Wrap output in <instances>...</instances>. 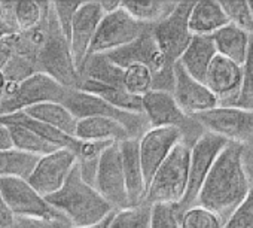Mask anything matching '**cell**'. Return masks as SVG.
<instances>
[{"mask_svg":"<svg viewBox=\"0 0 253 228\" xmlns=\"http://www.w3.org/2000/svg\"><path fill=\"white\" fill-rule=\"evenodd\" d=\"M244 164V143L229 142L207 176L197 204L210 209L226 221L252 191Z\"/></svg>","mask_w":253,"mask_h":228,"instance_id":"1","label":"cell"},{"mask_svg":"<svg viewBox=\"0 0 253 228\" xmlns=\"http://www.w3.org/2000/svg\"><path fill=\"white\" fill-rule=\"evenodd\" d=\"M45 198L70 221L73 228L95 225L115 212L112 204L106 201L97 188L84 181L78 164L72 170L64 186Z\"/></svg>","mask_w":253,"mask_h":228,"instance_id":"2","label":"cell"},{"mask_svg":"<svg viewBox=\"0 0 253 228\" xmlns=\"http://www.w3.org/2000/svg\"><path fill=\"white\" fill-rule=\"evenodd\" d=\"M189 158L191 146L185 142L179 143L148 183L145 203L151 206L180 204L189 183Z\"/></svg>","mask_w":253,"mask_h":228,"instance_id":"3","label":"cell"},{"mask_svg":"<svg viewBox=\"0 0 253 228\" xmlns=\"http://www.w3.org/2000/svg\"><path fill=\"white\" fill-rule=\"evenodd\" d=\"M67 88L43 72H36L21 82H8L0 92V115L23 112L42 103H63Z\"/></svg>","mask_w":253,"mask_h":228,"instance_id":"4","label":"cell"},{"mask_svg":"<svg viewBox=\"0 0 253 228\" xmlns=\"http://www.w3.org/2000/svg\"><path fill=\"white\" fill-rule=\"evenodd\" d=\"M38 67L39 72L49 75L67 90L79 88L81 75L75 64L70 44L60 30V26L55 20L52 2L48 20V36L38 51Z\"/></svg>","mask_w":253,"mask_h":228,"instance_id":"5","label":"cell"},{"mask_svg":"<svg viewBox=\"0 0 253 228\" xmlns=\"http://www.w3.org/2000/svg\"><path fill=\"white\" fill-rule=\"evenodd\" d=\"M143 115L151 129L176 127L183 133V142L189 146L204 133V129L194 117L182 110L171 91L152 90L142 97Z\"/></svg>","mask_w":253,"mask_h":228,"instance_id":"6","label":"cell"},{"mask_svg":"<svg viewBox=\"0 0 253 228\" xmlns=\"http://www.w3.org/2000/svg\"><path fill=\"white\" fill-rule=\"evenodd\" d=\"M63 104L73 113V117L79 120L91 118V117H106L113 118L124 124L133 137L140 139L151 127L148 124V120L145 115H139V113H130L121 110L101 97L82 91L79 88L67 90V94L63 100Z\"/></svg>","mask_w":253,"mask_h":228,"instance_id":"7","label":"cell"},{"mask_svg":"<svg viewBox=\"0 0 253 228\" xmlns=\"http://www.w3.org/2000/svg\"><path fill=\"white\" fill-rule=\"evenodd\" d=\"M229 140L225 137L204 132L195 143L191 146V158H189V183L188 191L180 204L176 206V209L183 212L185 209L195 206L198 195L201 192V188L210 175L217 157L222 154V151L226 148Z\"/></svg>","mask_w":253,"mask_h":228,"instance_id":"8","label":"cell"},{"mask_svg":"<svg viewBox=\"0 0 253 228\" xmlns=\"http://www.w3.org/2000/svg\"><path fill=\"white\" fill-rule=\"evenodd\" d=\"M194 118L204 132L219 135L229 142L244 145L253 142V110L219 104Z\"/></svg>","mask_w":253,"mask_h":228,"instance_id":"9","label":"cell"},{"mask_svg":"<svg viewBox=\"0 0 253 228\" xmlns=\"http://www.w3.org/2000/svg\"><path fill=\"white\" fill-rule=\"evenodd\" d=\"M146 29V24L134 20L121 6L118 11L103 17L88 57L94 54H109L130 45L137 41Z\"/></svg>","mask_w":253,"mask_h":228,"instance_id":"10","label":"cell"},{"mask_svg":"<svg viewBox=\"0 0 253 228\" xmlns=\"http://www.w3.org/2000/svg\"><path fill=\"white\" fill-rule=\"evenodd\" d=\"M0 192L15 218L54 219L64 216L54 209L46 198L29 183L27 179L2 178L0 179Z\"/></svg>","mask_w":253,"mask_h":228,"instance_id":"11","label":"cell"},{"mask_svg":"<svg viewBox=\"0 0 253 228\" xmlns=\"http://www.w3.org/2000/svg\"><path fill=\"white\" fill-rule=\"evenodd\" d=\"M192 6L194 2H177V6L166 20L152 26L154 36L171 66L179 61L194 38L188 26Z\"/></svg>","mask_w":253,"mask_h":228,"instance_id":"12","label":"cell"},{"mask_svg":"<svg viewBox=\"0 0 253 228\" xmlns=\"http://www.w3.org/2000/svg\"><path fill=\"white\" fill-rule=\"evenodd\" d=\"M94 186L112 204L115 210L130 207L125 178L122 172V158L119 143L109 145L100 157Z\"/></svg>","mask_w":253,"mask_h":228,"instance_id":"13","label":"cell"},{"mask_svg":"<svg viewBox=\"0 0 253 228\" xmlns=\"http://www.w3.org/2000/svg\"><path fill=\"white\" fill-rule=\"evenodd\" d=\"M76 164V152L69 148H60L52 154L41 157L27 181L39 194L48 197L64 186Z\"/></svg>","mask_w":253,"mask_h":228,"instance_id":"14","label":"cell"},{"mask_svg":"<svg viewBox=\"0 0 253 228\" xmlns=\"http://www.w3.org/2000/svg\"><path fill=\"white\" fill-rule=\"evenodd\" d=\"M182 142L183 133L176 127L149 129L139 139L140 158L148 183L158 172V169L170 157V154L176 149V146Z\"/></svg>","mask_w":253,"mask_h":228,"instance_id":"15","label":"cell"},{"mask_svg":"<svg viewBox=\"0 0 253 228\" xmlns=\"http://www.w3.org/2000/svg\"><path fill=\"white\" fill-rule=\"evenodd\" d=\"M171 92L182 110L189 117H197L220 104L209 87L186 73L179 63L174 64V85Z\"/></svg>","mask_w":253,"mask_h":228,"instance_id":"16","label":"cell"},{"mask_svg":"<svg viewBox=\"0 0 253 228\" xmlns=\"http://www.w3.org/2000/svg\"><path fill=\"white\" fill-rule=\"evenodd\" d=\"M103 17L104 12L100 6V2H94V0L92 2H82L81 8L76 12L69 44L78 72H81L84 63L88 58L89 48L92 45Z\"/></svg>","mask_w":253,"mask_h":228,"instance_id":"17","label":"cell"},{"mask_svg":"<svg viewBox=\"0 0 253 228\" xmlns=\"http://www.w3.org/2000/svg\"><path fill=\"white\" fill-rule=\"evenodd\" d=\"M204 84L217 97L222 106H229L238 95L243 84V66L222 55H216Z\"/></svg>","mask_w":253,"mask_h":228,"instance_id":"18","label":"cell"},{"mask_svg":"<svg viewBox=\"0 0 253 228\" xmlns=\"http://www.w3.org/2000/svg\"><path fill=\"white\" fill-rule=\"evenodd\" d=\"M122 172L125 178V186L131 206H139L145 203L148 182L143 172V164L140 158L139 139L130 137L119 142Z\"/></svg>","mask_w":253,"mask_h":228,"instance_id":"19","label":"cell"},{"mask_svg":"<svg viewBox=\"0 0 253 228\" xmlns=\"http://www.w3.org/2000/svg\"><path fill=\"white\" fill-rule=\"evenodd\" d=\"M75 137L84 142H115L119 143L125 139L133 137L124 124L113 118L91 117L79 120L76 126ZM136 139V137H134Z\"/></svg>","mask_w":253,"mask_h":228,"instance_id":"20","label":"cell"},{"mask_svg":"<svg viewBox=\"0 0 253 228\" xmlns=\"http://www.w3.org/2000/svg\"><path fill=\"white\" fill-rule=\"evenodd\" d=\"M226 24H229V20L220 2H217V0H200V2H194L188 21L192 36L211 38L216 32H219Z\"/></svg>","mask_w":253,"mask_h":228,"instance_id":"21","label":"cell"},{"mask_svg":"<svg viewBox=\"0 0 253 228\" xmlns=\"http://www.w3.org/2000/svg\"><path fill=\"white\" fill-rule=\"evenodd\" d=\"M252 35L231 23L211 36L217 55L235 61L240 66H244L247 61L252 48Z\"/></svg>","mask_w":253,"mask_h":228,"instance_id":"22","label":"cell"},{"mask_svg":"<svg viewBox=\"0 0 253 228\" xmlns=\"http://www.w3.org/2000/svg\"><path fill=\"white\" fill-rule=\"evenodd\" d=\"M217 55L211 38L207 36H194L189 46L185 49L179 58V64L197 81L204 82L207 72Z\"/></svg>","mask_w":253,"mask_h":228,"instance_id":"23","label":"cell"},{"mask_svg":"<svg viewBox=\"0 0 253 228\" xmlns=\"http://www.w3.org/2000/svg\"><path fill=\"white\" fill-rule=\"evenodd\" d=\"M0 123L6 126H20V127L29 129L30 132L39 135L41 137H43L46 142L52 143L57 148H69L76 152V148L79 143L76 137H72L39 120L29 117L26 112H17V113H11V115H0Z\"/></svg>","mask_w":253,"mask_h":228,"instance_id":"24","label":"cell"},{"mask_svg":"<svg viewBox=\"0 0 253 228\" xmlns=\"http://www.w3.org/2000/svg\"><path fill=\"white\" fill-rule=\"evenodd\" d=\"M79 90L95 94L121 110L143 115L142 97L130 94L122 85H104L91 79H82L79 84Z\"/></svg>","mask_w":253,"mask_h":228,"instance_id":"25","label":"cell"},{"mask_svg":"<svg viewBox=\"0 0 253 228\" xmlns=\"http://www.w3.org/2000/svg\"><path fill=\"white\" fill-rule=\"evenodd\" d=\"M29 117L39 120L72 137H75L78 120L73 117V113L63 104V103H42L26 110Z\"/></svg>","mask_w":253,"mask_h":228,"instance_id":"26","label":"cell"},{"mask_svg":"<svg viewBox=\"0 0 253 228\" xmlns=\"http://www.w3.org/2000/svg\"><path fill=\"white\" fill-rule=\"evenodd\" d=\"M177 6L173 0H122V8L134 20L146 26H155L166 20Z\"/></svg>","mask_w":253,"mask_h":228,"instance_id":"27","label":"cell"},{"mask_svg":"<svg viewBox=\"0 0 253 228\" xmlns=\"http://www.w3.org/2000/svg\"><path fill=\"white\" fill-rule=\"evenodd\" d=\"M122 73L124 69L115 64L106 54L89 55L79 72L81 81L91 79L104 85H122Z\"/></svg>","mask_w":253,"mask_h":228,"instance_id":"28","label":"cell"},{"mask_svg":"<svg viewBox=\"0 0 253 228\" xmlns=\"http://www.w3.org/2000/svg\"><path fill=\"white\" fill-rule=\"evenodd\" d=\"M39 160L41 157L33 154H26L18 149L0 151V179L2 178L29 179Z\"/></svg>","mask_w":253,"mask_h":228,"instance_id":"29","label":"cell"},{"mask_svg":"<svg viewBox=\"0 0 253 228\" xmlns=\"http://www.w3.org/2000/svg\"><path fill=\"white\" fill-rule=\"evenodd\" d=\"M122 85L133 95L143 97L152 90H155V73L154 70L142 63L130 64L124 69Z\"/></svg>","mask_w":253,"mask_h":228,"instance_id":"30","label":"cell"},{"mask_svg":"<svg viewBox=\"0 0 253 228\" xmlns=\"http://www.w3.org/2000/svg\"><path fill=\"white\" fill-rule=\"evenodd\" d=\"M8 127H9V132L12 136L14 149H18L26 154H33L38 157H43V155L52 154L57 149H60V148L54 146L52 143L46 142L39 135L30 132L29 129L20 127V126H8Z\"/></svg>","mask_w":253,"mask_h":228,"instance_id":"31","label":"cell"},{"mask_svg":"<svg viewBox=\"0 0 253 228\" xmlns=\"http://www.w3.org/2000/svg\"><path fill=\"white\" fill-rule=\"evenodd\" d=\"M151 210L148 203L115 210L107 228H151Z\"/></svg>","mask_w":253,"mask_h":228,"instance_id":"32","label":"cell"},{"mask_svg":"<svg viewBox=\"0 0 253 228\" xmlns=\"http://www.w3.org/2000/svg\"><path fill=\"white\" fill-rule=\"evenodd\" d=\"M225 221L210 209L200 204L191 206L180 212L182 228H223Z\"/></svg>","mask_w":253,"mask_h":228,"instance_id":"33","label":"cell"},{"mask_svg":"<svg viewBox=\"0 0 253 228\" xmlns=\"http://www.w3.org/2000/svg\"><path fill=\"white\" fill-rule=\"evenodd\" d=\"M48 2H18L17 8V20H18V32L27 33L39 27L43 21L46 12Z\"/></svg>","mask_w":253,"mask_h":228,"instance_id":"34","label":"cell"},{"mask_svg":"<svg viewBox=\"0 0 253 228\" xmlns=\"http://www.w3.org/2000/svg\"><path fill=\"white\" fill-rule=\"evenodd\" d=\"M220 3L223 6V11L229 23L246 30L249 35L253 36V15L249 2H244V0H237V2L228 0V2H220Z\"/></svg>","mask_w":253,"mask_h":228,"instance_id":"35","label":"cell"},{"mask_svg":"<svg viewBox=\"0 0 253 228\" xmlns=\"http://www.w3.org/2000/svg\"><path fill=\"white\" fill-rule=\"evenodd\" d=\"M229 106H237V107L253 110V39H252L250 54L247 57V61L243 66L241 90H240L237 98Z\"/></svg>","mask_w":253,"mask_h":228,"instance_id":"36","label":"cell"},{"mask_svg":"<svg viewBox=\"0 0 253 228\" xmlns=\"http://www.w3.org/2000/svg\"><path fill=\"white\" fill-rule=\"evenodd\" d=\"M151 228H182L180 213L174 204H154L151 210Z\"/></svg>","mask_w":253,"mask_h":228,"instance_id":"37","label":"cell"},{"mask_svg":"<svg viewBox=\"0 0 253 228\" xmlns=\"http://www.w3.org/2000/svg\"><path fill=\"white\" fill-rule=\"evenodd\" d=\"M82 2H52V9H54V15L55 20L60 26V30L63 32V35L66 36V39H70V32H72V26L76 17L78 9L81 8Z\"/></svg>","mask_w":253,"mask_h":228,"instance_id":"38","label":"cell"},{"mask_svg":"<svg viewBox=\"0 0 253 228\" xmlns=\"http://www.w3.org/2000/svg\"><path fill=\"white\" fill-rule=\"evenodd\" d=\"M223 228H253V188L246 200L225 221Z\"/></svg>","mask_w":253,"mask_h":228,"instance_id":"39","label":"cell"},{"mask_svg":"<svg viewBox=\"0 0 253 228\" xmlns=\"http://www.w3.org/2000/svg\"><path fill=\"white\" fill-rule=\"evenodd\" d=\"M18 228H73L66 216L43 219V218H17Z\"/></svg>","mask_w":253,"mask_h":228,"instance_id":"40","label":"cell"},{"mask_svg":"<svg viewBox=\"0 0 253 228\" xmlns=\"http://www.w3.org/2000/svg\"><path fill=\"white\" fill-rule=\"evenodd\" d=\"M20 33L0 39V72H3L18 52Z\"/></svg>","mask_w":253,"mask_h":228,"instance_id":"41","label":"cell"},{"mask_svg":"<svg viewBox=\"0 0 253 228\" xmlns=\"http://www.w3.org/2000/svg\"><path fill=\"white\" fill-rule=\"evenodd\" d=\"M17 8L18 2H3L0 0V18L15 33L18 32V20H17Z\"/></svg>","mask_w":253,"mask_h":228,"instance_id":"42","label":"cell"},{"mask_svg":"<svg viewBox=\"0 0 253 228\" xmlns=\"http://www.w3.org/2000/svg\"><path fill=\"white\" fill-rule=\"evenodd\" d=\"M15 221H17V218L14 216V213L11 212V209L5 203V198H3L2 192H0V228L12 227L15 224Z\"/></svg>","mask_w":253,"mask_h":228,"instance_id":"43","label":"cell"},{"mask_svg":"<svg viewBox=\"0 0 253 228\" xmlns=\"http://www.w3.org/2000/svg\"><path fill=\"white\" fill-rule=\"evenodd\" d=\"M6 149H14V142L9 127L0 123V151H6Z\"/></svg>","mask_w":253,"mask_h":228,"instance_id":"44","label":"cell"},{"mask_svg":"<svg viewBox=\"0 0 253 228\" xmlns=\"http://www.w3.org/2000/svg\"><path fill=\"white\" fill-rule=\"evenodd\" d=\"M244 164H246V169H247V173L253 186V142L244 145Z\"/></svg>","mask_w":253,"mask_h":228,"instance_id":"45","label":"cell"},{"mask_svg":"<svg viewBox=\"0 0 253 228\" xmlns=\"http://www.w3.org/2000/svg\"><path fill=\"white\" fill-rule=\"evenodd\" d=\"M100 6H101L104 15H107V14H112V12L118 11L122 6V0H101Z\"/></svg>","mask_w":253,"mask_h":228,"instance_id":"46","label":"cell"},{"mask_svg":"<svg viewBox=\"0 0 253 228\" xmlns=\"http://www.w3.org/2000/svg\"><path fill=\"white\" fill-rule=\"evenodd\" d=\"M11 35H17L15 32H12L3 21H2V18H0V39H3V38H6V36H11Z\"/></svg>","mask_w":253,"mask_h":228,"instance_id":"47","label":"cell"},{"mask_svg":"<svg viewBox=\"0 0 253 228\" xmlns=\"http://www.w3.org/2000/svg\"><path fill=\"white\" fill-rule=\"evenodd\" d=\"M110 216H112V215H110ZM110 216H109V218H106L104 221H101V222L95 224V225H91V227H82V228H107V227H109Z\"/></svg>","mask_w":253,"mask_h":228,"instance_id":"48","label":"cell"},{"mask_svg":"<svg viewBox=\"0 0 253 228\" xmlns=\"http://www.w3.org/2000/svg\"><path fill=\"white\" fill-rule=\"evenodd\" d=\"M6 84H8V81H6L5 73H3V72H0V92L3 91V88L6 87Z\"/></svg>","mask_w":253,"mask_h":228,"instance_id":"49","label":"cell"},{"mask_svg":"<svg viewBox=\"0 0 253 228\" xmlns=\"http://www.w3.org/2000/svg\"><path fill=\"white\" fill-rule=\"evenodd\" d=\"M249 6H250V11H252V15H253V2H249Z\"/></svg>","mask_w":253,"mask_h":228,"instance_id":"50","label":"cell"},{"mask_svg":"<svg viewBox=\"0 0 253 228\" xmlns=\"http://www.w3.org/2000/svg\"><path fill=\"white\" fill-rule=\"evenodd\" d=\"M8 228H18V225H17V221H15V224H14L12 227H8Z\"/></svg>","mask_w":253,"mask_h":228,"instance_id":"51","label":"cell"}]
</instances>
